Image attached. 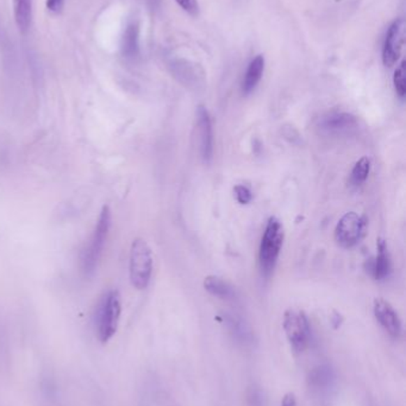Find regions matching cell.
<instances>
[{
  "mask_svg": "<svg viewBox=\"0 0 406 406\" xmlns=\"http://www.w3.org/2000/svg\"><path fill=\"white\" fill-rule=\"evenodd\" d=\"M229 328L232 330V334L237 341L241 342L242 345H250L253 343L252 331L249 330L248 327L243 325V322L239 321L236 318L229 320Z\"/></svg>",
  "mask_w": 406,
  "mask_h": 406,
  "instance_id": "d6986e66",
  "label": "cell"
},
{
  "mask_svg": "<svg viewBox=\"0 0 406 406\" xmlns=\"http://www.w3.org/2000/svg\"><path fill=\"white\" fill-rule=\"evenodd\" d=\"M154 262L151 246L144 239H135L129 258V274L133 286L137 290L146 289L151 283Z\"/></svg>",
  "mask_w": 406,
  "mask_h": 406,
  "instance_id": "277c9868",
  "label": "cell"
},
{
  "mask_svg": "<svg viewBox=\"0 0 406 406\" xmlns=\"http://www.w3.org/2000/svg\"><path fill=\"white\" fill-rule=\"evenodd\" d=\"M373 313L386 333H389L392 338H399L402 335V321L389 302L382 298H377L373 303Z\"/></svg>",
  "mask_w": 406,
  "mask_h": 406,
  "instance_id": "9c48e42d",
  "label": "cell"
},
{
  "mask_svg": "<svg viewBox=\"0 0 406 406\" xmlns=\"http://www.w3.org/2000/svg\"><path fill=\"white\" fill-rule=\"evenodd\" d=\"M140 53V26L133 22L126 28L122 37V54L126 58H135Z\"/></svg>",
  "mask_w": 406,
  "mask_h": 406,
  "instance_id": "5bb4252c",
  "label": "cell"
},
{
  "mask_svg": "<svg viewBox=\"0 0 406 406\" xmlns=\"http://www.w3.org/2000/svg\"><path fill=\"white\" fill-rule=\"evenodd\" d=\"M378 254L374 259L368 260V266H367V271L370 272V276L379 282L386 281L387 278L390 277L391 269V257L387 249V245L384 239H379L378 244Z\"/></svg>",
  "mask_w": 406,
  "mask_h": 406,
  "instance_id": "8fae6325",
  "label": "cell"
},
{
  "mask_svg": "<svg viewBox=\"0 0 406 406\" xmlns=\"http://www.w3.org/2000/svg\"><path fill=\"white\" fill-rule=\"evenodd\" d=\"M160 1H161V0H148V3H149V5H151L153 8H158V5H160Z\"/></svg>",
  "mask_w": 406,
  "mask_h": 406,
  "instance_id": "484cf974",
  "label": "cell"
},
{
  "mask_svg": "<svg viewBox=\"0 0 406 406\" xmlns=\"http://www.w3.org/2000/svg\"><path fill=\"white\" fill-rule=\"evenodd\" d=\"M204 288L212 296L220 299H232L235 297V291L229 283L225 282L223 278L217 276H207L204 279Z\"/></svg>",
  "mask_w": 406,
  "mask_h": 406,
  "instance_id": "2e32d148",
  "label": "cell"
},
{
  "mask_svg": "<svg viewBox=\"0 0 406 406\" xmlns=\"http://www.w3.org/2000/svg\"><path fill=\"white\" fill-rule=\"evenodd\" d=\"M121 297L117 290H109L103 295L98 303L94 325L98 338L105 343L114 336L117 331L118 323L121 318Z\"/></svg>",
  "mask_w": 406,
  "mask_h": 406,
  "instance_id": "7a4b0ae2",
  "label": "cell"
},
{
  "mask_svg": "<svg viewBox=\"0 0 406 406\" xmlns=\"http://www.w3.org/2000/svg\"><path fill=\"white\" fill-rule=\"evenodd\" d=\"M13 3L17 28L22 33H25L31 24L33 0H13Z\"/></svg>",
  "mask_w": 406,
  "mask_h": 406,
  "instance_id": "9a60e30c",
  "label": "cell"
},
{
  "mask_svg": "<svg viewBox=\"0 0 406 406\" xmlns=\"http://www.w3.org/2000/svg\"><path fill=\"white\" fill-rule=\"evenodd\" d=\"M284 227L280 220L276 217H269L259 249V265L266 277H269L276 269L284 244Z\"/></svg>",
  "mask_w": 406,
  "mask_h": 406,
  "instance_id": "3957f363",
  "label": "cell"
},
{
  "mask_svg": "<svg viewBox=\"0 0 406 406\" xmlns=\"http://www.w3.org/2000/svg\"><path fill=\"white\" fill-rule=\"evenodd\" d=\"M283 406H296L294 396H293V394H287V396L283 399Z\"/></svg>",
  "mask_w": 406,
  "mask_h": 406,
  "instance_id": "d4e9b609",
  "label": "cell"
},
{
  "mask_svg": "<svg viewBox=\"0 0 406 406\" xmlns=\"http://www.w3.org/2000/svg\"><path fill=\"white\" fill-rule=\"evenodd\" d=\"M319 129L328 133L347 132L358 126V120L353 114L345 112H333L322 117L318 121Z\"/></svg>",
  "mask_w": 406,
  "mask_h": 406,
  "instance_id": "30bf717a",
  "label": "cell"
},
{
  "mask_svg": "<svg viewBox=\"0 0 406 406\" xmlns=\"http://www.w3.org/2000/svg\"><path fill=\"white\" fill-rule=\"evenodd\" d=\"M370 171V161L368 157H362L354 165L350 173L349 183L354 187L363 185Z\"/></svg>",
  "mask_w": 406,
  "mask_h": 406,
  "instance_id": "ac0fdd59",
  "label": "cell"
},
{
  "mask_svg": "<svg viewBox=\"0 0 406 406\" xmlns=\"http://www.w3.org/2000/svg\"><path fill=\"white\" fill-rule=\"evenodd\" d=\"M404 31L405 23L402 18L394 20L389 28L382 49V62L386 67H393L399 60L404 43Z\"/></svg>",
  "mask_w": 406,
  "mask_h": 406,
  "instance_id": "52a82bcc",
  "label": "cell"
},
{
  "mask_svg": "<svg viewBox=\"0 0 406 406\" xmlns=\"http://www.w3.org/2000/svg\"><path fill=\"white\" fill-rule=\"evenodd\" d=\"M110 227V210L105 205L99 215L90 240L86 244L85 249H82L80 263H82V271L86 277H92L97 271L100 258L105 249Z\"/></svg>",
  "mask_w": 406,
  "mask_h": 406,
  "instance_id": "6da1fadb",
  "label": "cell"
},
{
  "mask_svg": "<svg viewBox=\"0 0 406 406\" xmlns=\"http://www.w3.org/2000/svg\"><path fill=\"white\" fill-rule=\"evenodd\" d=\"M335 379V374L331 367L326 365L313 368L309 374V382L311 387L315 389H325L331 385V382Z\"/></svg>",
  "mask_w": 406,
  "mask_h": 406,
  "instance_id": "e0dca14e",
  "label": "cell"
},
{
  "mask_svg": "<svg viewBox=\"0 0 406 406\" xmlns=\"http://www.w3.org/2000/svg\"><path fill=\"white\" fill-rule=\"evenodd\" d=\"M180 8H183V11L190 13L191 16H197L200 13V4L198 0H175Z\"/></svg>",
  "mask_w": 406,
  "mask_h": 406,
  "instance_id": "603a6c76",
  "label": "cell"
},
{
  "mask_svg": "<svg viewBox=\"0 0 406 406\" xmlns=\"http://www.w3.org/2000/svg\"><path fill=\"white\" fill-rule=\"evenodd\" d=\"M172 72L178 80L190 88H197L204 81V72L188 61L178 60L172 63Z\"/></svg>",
  "mask_w": 406,
  "mask_h": 406,
  "instance_id": "7c38bea8",
  "label": "cell"
},
{
  "mask_svg": "<svg viewBox=\"0 0 406 406\" xmlns=\"http://www.w3.org/2000/svg\"><path fill=\"white\" fill-rule=\"evenodd\" d=\"M234 193H235L236 200L241 205H248L249 202L253 200L252 192L246 185H236L235 188H234Z\"/></svg>",
  "mask_w": 406,
  "mask_h": 406,
  "instance_id": "44dd1931",
  "label": "cell"
},
{
  "mask_svg": "<svg viewBox=\"0 0 406 406\" xmlns=\"http://www.w3.org/2000/svg\"><path fill=\"white\" fill-rule=\"evenodd\" d=\"M247 400H248V406H264L262 392H261L260 389L255 387L249 389Z\"/></svg>",
  "mask_w": 406,
  "mask_h": 406,
  "instance_id": "7402d4cb",
  "label": "cell"
},
{
  "mask_svg": "<svg viewBox=\"0 0 406 406\" xmlns=\"http://www.w3.org/2000/svg\"><path fill=\"white\" fill-rule=\"evenodd\" d=\"M63 4H65V0H47L45 1L47 8H48L49 11H52L54 13H61Z\"/></svg>",
  "mask_w": 406,
  "mask_h": 406,
  "instance_id": "cb8c5ba5",
  "label": "cell"
},
{
  "mask_svg": "<svg viewBox=\"0 0 406 406\" xmlns=\"http://www.w3.org/2000/svg\"><path fill=\"white\" fill-rule=\"evenodd\" d=\"M197 136L200 144V157L205 163L211 161L213 155V132H212V121L210 113L206 107L198 106L197 109Z\"/></svg>",
  "mask_w": 406,
  "mask_h": 406,
  "instance_id": "ba28073f",
  "label": "cell"
},
{
  "mask_svg": "<svg viewBox=\"0 0 406 406\" xmlns=\"http://www.w3.org/2000/svg\"><path fill=\"white\" fill-rule=\"evenodd\" d=\"M264 70V57L257 55L254 60L249 63L246 75H244L242 91L244 94H249L259 85Z\"/></svg>",
  "mask_w": 406,
  "mask_h": 406,
  "instance_id": "4fadbf2b",
  "label": "cell"
},
{
  "mask_svg": "<svg viewBox=\"0 0 406 406\" xmlns=\"http://www.w3.org/2000/svg\"><path fill=\"white\" fill-rule=\"evenodd\" d=\"M284 330L290 345L296 352L304 350L311 340L309 318L301 310H287L284 315Z\"/></svg>",
  "mask_w": 406,
  "mask_h": 406,
  "instance_id": "5b68a950",
  "label": "cell"
},
{
  "mask_svg": "<svg viewBox=\"0 0 406 406\" xmlns=\"http://www.w3.org/2000/svg\"><path fill=\"white\" fill-rule=\"evenodd\" d=\"M366 221L355 212L345 214L335 228V240L342 249L358 245L365 233Z\"/></svg>",
  "mask_w": 406,
  "mask_h": 406,
  "instance_id": "8992f818",
  "label": "cell"
},
{
  "mask_svg": "<svg viewBox=\"0 0 406 406\" xmlns=\"http://www.w3.org/2000/svg\"><path fill=\"white\" fill-rule=\"evenodd\" d=\"M393 85L397 95L404 99L406 94L405 61H403L402 65L394 72Z\"/></svg>",
  "mask_w": 406,
  "mask_h": 406,
  "instance_id": "ffe728a7",
  "label": "cell"
}]
</instances>
